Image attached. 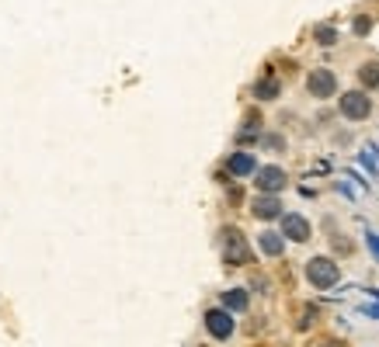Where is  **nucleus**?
I'll return each mask as SVG.
<instances>
[{"mask_svg": "<svg viewBox=\"0 0 379 347\" xmlns=\"http://www.w3.org/2000/svg\"><path fill=\"white\" fill-rule=\"evenodd\" d=\"M258 243H261V250H265L268 257H279V254H282V236H279V233H265Z\"/></svg>", "mask_w": 379, "mask_h": 347, "instance_id": "12", "label": "nucleus"}, {"mask_svg": "<svg viewBox=\"0 0 379 347\" xmlns=\"http://www.w3.org/2000/svg\"><path fill=\"white\" fill-rule=\"evenodd\" d=\"M223 309L244 313V309H247V292H244V288H230V292L223 295Z\"/></svg>", "mask_w": 379, "mask_h": 347, "instance_id": "10", "label": "nucleus"}, {"mask_svg": "<svg viewBox=\"0 0 379 347\" xmlns=\"http://www.w3.org/2000/svg\"><path fill=\"white\" fill-rule=\"evenodd\" d=\"M338 278H341V271L331 257H313L306 264V281L313 288H331V285H338Z\"/></svg>", "mask_w": 379, "mask_h": 347, "instance_id": "1", "label": "nucleus"}, {"mask_svg": "<svg viewBox=\"0 0 379 347\" xmlns=\"http://www.w3.org/2000/svg\"><path fill=\"white\" fill-rule=\"evenodd\" d=\"M254 215L258 219H279V215H285L282 201L275 194H261V198H254Z\"/></svg>", "mask_w": 379, "mask_h": 347, "instance_id": "8", "label": "nucleus"}, {"mask_svg": "<svg viewBox=\"0 0 379 347\" xmlns=\"http://www.w3.org/2000/svg\"><path fill=\"white\" fill-rule=\"evenodd\" d=\"M254 97H258V101H272V97H279V77H265V80H258V84H254Z\"/></svg>", "mask_w": 379, "mask_h": 347, "instance_id": "11", "label": "nucleus"}, {"mask_svg": "<svg viewBox=\"0 0 379 347\" xmlns=\"http://www.w3.org/2000/svg\"><path fill=\"white\" fill-rule=\"evenodd\" d=\"M306 87H310V94H313V97H331V94H334V87H338V80H334V73H331V70H313V73H310V80H306Z\"/></svg>", "mask_w": 379, "mask_h": 347, "instance_id": "7", "label": "nucleus"}, {"mask_svg": "<svg viewBox=\"0 0 379 347\" xmlns=\"http://www.w3.org/2000/svg\"><path fill=\"white\" fill-rule=\"evenodd\" d=\"M226 167H230V174H237V177L258 174V171H254V157H251V153H233V157L226 160Z\"/></svg>", "mask_w": 379, "mask_h": 347, "instance_id": "9", "label": "nucleus"}, {"mask_svg": "<svg viewBox=\"0 0 379 347\" xmlns=\"http://www.w3.org/2000/svg\"><path fill=\"white\" fill-rule=\"evenodd\" d=\"M282 236L292 240V243H306V240H310V222H306L303 215L289 212V215H282Z\"/></svg>", "mask_w": 379, "mask_h": 347, "instance_id": "6", "label": "nucleus"}, {"mask_svg": "<svg viewBox=\"0 0 379 347\" xmlns=\"http://www.w3.org/2000/svg\"><path fill=\"white\" fill-rule=\"evenodd\" d=\"M366 243H369V250H373L379 260V233H366Z\"/></svg>", "mask_w": 379, "mask_h": 347, "instance_id": "15", "label": "nucleus"}, {"mask_svg": "<svg viewBox=\"0 0 379 347\" xmlns=\"http://www.w3.org/2000/svg\"><path fill=\"white\" fill-rule=\"evenodd\" d=\"M205 330H209L216 341H226V337H233V316H230L226 309H209V313H205Z\"/></svg>", "mask_w": 379, "mask_h": 347, "instance_id": "4", "label": "nucleus"}, {"mask_svg": "<svg viewBox=\"0 0 379 347\" xmlns=\"http://www.w3.org/2000/svg\"><path fill=\"white\" fill-rule=\"evenodd\" d=\"M223 240H226V250H223L226 264H247L251 260V247H247V240H244L240 229H226Z\"/></svg>", "mask_w": 379, "mask_h": 347, "instance_id": "3", "label": "nucleus"}, {"mask_svg": "<svg viewBox=\"0 0 379 347\" xmlns=\"http://www.w3.org/2000/svg\"><path fill=\"white\" fill-rule=\"evenodd\" d=\"M317 347H345V344H341V341H320Z\"/></svg>", "mask_w": 379, "mask_h": 347, "instance_id": "18", "label": "nucleus"}, {"mask_svg": "<svg viewBox=\"0 0 379 347\" xmlns=\"http://www.w3.org/2000/svg\"><path fill=\"white\" fill-rule=\"evenodd\" d=\"M369 111H373V101H369L362 90H348V94H341V115H345V118L362 122V118H369Z\"/></svg>", "mask_w": 379, "mask_h": 347, "instance_id": "2", "label": "nucleus"}, {"mask_svg": "<svg viewBox=\"0 0 379 347\" xmlns=\"http://www.w3.org/2000/svg\"><path fill=\"white\" fill-rule=\"evenodd\" d=\"M362 313H366V316H373V320H379V306H373V302H369V306H362Z\"/></svg>", "mask_w": 379, "mask_h": 347, "instance_id": "17", "label": "nucleus"}, {"mask_svg": "<svg viewBox=\"0 0 379 347\" xmlns=\"http://www.w3.org/2000/svg\"><path fill=\"white\" fill-rule=\"evenodd\" d=\"M317 38H320L324 45H331V42H334V28H320V31H317Z\"/></svg>", "mask_w": 379, "mask_h": 347, "instance_id": "16", "label": "nucleus"}, {"mask_svg": "<svg viewBox=\"0 0 379 347\" xmlns=\"http://www.w3.org/2000/svg\"><path fill=\"white\" fill-rule=\"evenodd\" d=\"M254 187L261 194H279L285 187V171L282 167H261V171L254 174Z\"/></svg>", "mask_w": 379, "mask_h": 347, "instance_id": "5", "label": "nucleus"}, {"mask_svg": "<svg viewBox=\"0 0 379 347\" xmlns=\"http://www.w3.org/2000/svg\"><path fill=\"white\" fill-rule=\"evenodd\" d=\"M359 80L366 87H373V90H379V63H366V66L359 70Z\"/></svg>", "mask_w": 379, "mask_h": 347, "instance_id": "13", "label": "nucleus"}, {"mask_svg": "<svg viewBox=\"0 0 379 347\" xmlns=\"http://www.w3.org/2000/svg\"><path fill=\"white\" fill-rule=\"evenodd\" d=\"M258 136V115H251L247 122H244V129H240V139L247 143V139H254Z\"/></svg>", "mask_w": 379, "mask_h": 347, "instance_id": "14", "label": "nucleus"}]
</instances>
